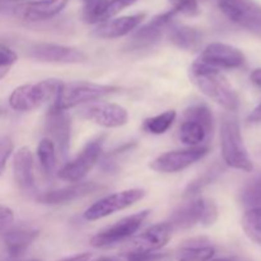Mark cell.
<instances>
[{
  "mask_svg": "<svg viewBox=\"0 0 261 261\" xmlns=\"http://www.w3.org/2000/svg\"><path fill=\"white\" fill-rule=\"evenodd\" d=\"M189 78L201 93L205 94L208 98L218 103L224 110L229 112L239 110V96L228 79L218 69L196 61L189 68Z\"/></svg>",
  "mask_w": 261,
  "mask_h": 261,
  "instance_id": "6da1fadb",
  "label": "cell"
},
{
  "mask_svg": "<svg viewBox=\"0 0 261 261\" xmlns=\"http://www.w3.org/2000/svg\"><path fill=\"white\" fill-rule=\"evenodd\" d=\"M214 119L211 109L204 103H194L184 111L177 138L184 145L200 147L213 137Z\"/></svg>",
  "mask_w": 261,
  "mask_h": 261,
  "instance_id": "7a4b0ae2",
  "label": "cell"
},
{
  "mask_svg": "<svg viewBox=\"0 0 261 261\" xmlns=\"http://www.w3.org/2000/svg\"><path fill=\"white\" fill-rule=\"evenodd\" d=\"M221 150L224 163L233 170L251 172L254 162L244 143L241 127L234 117L224 116L221 124Z\"/></svg>",
  "mask_w": 261,
  "mask_h": 261,
  "instance_id": "3957f363",
  "label": "cell"
},
{
  "mask_svg": "<svg viewBox=\"0 0 261 261\" xmlns=\"http://www.w3.org/2000/svg\"><path fill=\"white\" fill-rule=\"evenodd\" d=\"M119 91V87L110 86V84L92 83V82L87 81L61 83L53 106L66 111V110L79 106V105L98 101V99L110 96L112 93H116Z\"/></svg>",
  "mask_w": 261,
  "mask_h": 261,
  "instance_id": "277c9868",
  "label": "cell"
},
{
  "mask_svg": "<svg viewBox=\"0 0 261 261\" xmlns=\"http://www.w3.org/2000/svg\"><path fill=\"white\" fill-rule=\"evenodd\" d=\"M63 82L58 79H45L35 83L17 87L10 93L9 106L15 111L27 112L38 109L47 101H55Z\"/></svg>",
  "mask_w": 261,
  "mask_h": 261,
  "instance_id": "5b68a950",
  "label": "cell"
},
{
  "mask_svg": "<svg viewBox=\"0 0 261 261\" xmlns=\"http://www.w3.org/2000/svg\"><path fill=\"white\" fill-rule=\"evenodd\" d=\"M106 135H99L89 140L75 158L69 161L58 171V177L70 184L81 182L98 162L103 150Z\"/></svg>",
  "mask_w": 261,
  "mask_h": 261,
  "instance_id": "8992f818",
  "label": "cell"
},
{
  "mask_svg": "<svg viewBox=\"0 0 261 261\" xmlns=\"http://www.w3.org/2000/svg\"><path fill=\"white\" fill-rule=\"evenodd\" d=\"M149 214L150 211L145 209L139 213L132 214V216L120 219L115 224L94 234L91 239V245L96 249H109V247H114L116 245L127 241L139 231V228Z\"/></svg>",
  "mask_w": 261,
  "mask_h": 261,
  "instance_id": "52a82bcc",
  "label": "cell"
},
{
  "mask_svg": "<svg viewBox=\"0 0 261 261\" xmlns=\"http://www.w3.org/2000/svg\"><path fill=\"white\" fill-rule=\"evenodd\" d=\"M221 12L239 27L261 38V5L255 0H217Z\"/></svg>",
  "mask_w": 261,
  "mask_h": 261,
  "instance_id": "ba28073f",
  "label": "cell"
},
{
  "mask_svg": "<svg viewBox=\"0 0 261 261\" xmlns=\"http://www.w3.org/2000/svg\"><path fill=\"white\" fill-rule=\"evenodd\" d=\"M145 196V191L143 189H127L120 193L110 194L105 198L99 199L94 204H92L86 212L83 217L87 221H98V219L106 218L116 212H121L124 209L130 208L135 203L142 200Z\"/></svg>",
  "mask_w": 261,
  "mask_h": 261,
  "instance_id": "9c48e42d",
  "label": "cell"
},
{
  "mask_svg": "<svg viewBox=\"0 0 261 261\" xmlns=\"http://www.w3.org/2000/svg\"><path fill=\"white\" fill-rule=\"evenodd\" d=\"M209 153V147H189L185 149L170 150L150 162V170L160 173H177L185 168L190 167L199 160L205 157Z\"/></svg>",
  "mask_w": 261,
  "mask_h": 261,
  "instance_id": "30bf717a",
  "label": "cell"
},
{
  "mask_svg": "<svg viewBox=\"0 0 261 261\" xmlns=\"http://www.w3.org/2000/svg\"><path fill=\"white\" fill-rule=\"evenodd\" d=\"M176 15L177 14L175 13V10L171 9L168 12L161 13V14L153 17L150 22L135 31V33L132 36L126 45L127 50H145V48H149L153 45H155L161 40L163 33L167 32Z\"/></svg>",
  "mask_w": 261,
  "mask_h": 261,
  "instance_id": "8fae6325",
  "label": "cell"
},
{
  "mask_svg": "<svg viewBox=\"0 0 261 261\" xmlns=\"http://www.w3.org/2000/svg\"><path fill=\"white\" fill-rule=\"evenodd\" d=\"M199 63L214 69H239L246 63V56L240 48L223 42L209 43L203 48L198 59Z\"/></svg>",
  "mask_w": 261,
  "mask_h": 261,
  "instance_id": "7c38bea8",
  "label": "cell"
},
{
  "mask_svg": "<svg viewBox=\"0 0 261 261\" xmlns=\"http://www.w3.org/2000/svg\"><path fill=\"white\" fill-rule=\"evenodd\" d=\"M30 56L41 63L82 64L87 61V55L82 50L59 43H35L30 48Z\"/></svg>",
  "mask_w": 261,
  "mask_h": 261,
  "instance_id": "4fadbf2b",
  "label": "cell"
},
{
  "mask_svg": "<svg viewBox=\"0 0 261 261\" xmlns=\"http://www.w3.org/2000/svg\"><path fill=\"white\" fill-rule=\"evenodd\" d=\"M70 117L66 111L51 106L46 115L45 129L47 138L54 143L61 157H65L70 148Z\"/></svg>",
  "mask_w": 261,
  "mask_h": 261,
  "instance_id": "5bb4252c",
  "label": "cell"
},
{
  "mask_svg": "<svg viewBox=\"0 0 261 261\" xmlns=\"http://www.w3.org/2000/svg\"><path fill=\"white\" fill-rule=\"evenodd\" d=\"M82 116L107 129L124 126L129 121V112L116 103L91 105L82 110Z\"/></svg>",
  "mask_w": 261,
  "mask_h": 261,
  "instance_id": "9a60e30c",
  "label": "cell"
},
{
  "mask_svg": "<svg viewBox=\"0 0 261 261\" xmlns=\"http://www.w3.org/2000/svg\"><path fill=\"white\" fill-rule=\"evenodd\" d=\"M172 236V228L167 222L149 227L127 245L126 252H154L165 247Z\"/></svg>",
  "mask_w": 261,
  "mask_h": 261,
  "instance_id": "2e32d148",
  "label": "cell"
},
{
  "mask_svg": "<svg viewBox=\"0 0 261 261\" xmlns=\"http://www.w3.org/2000/svg\"><path fill=\"white\" fill-rule=\"evenodd\" d=\"M102 189H103V186L98 185L97 182H82L81 181V182L70 184L65 188L46 191V193L37 196V201L41 204H47V205L66 204L78 200V199L86 198V196L97 193Z\"/></svg>",
  "mask_w": 261,
  "mask_h": 261,
  "instance_id": "e0dca14e",
  "label": "cell"
},
{
  "mask_svg": "<svg viewBox=\"0 0 261 261\" xmlns=\"http://www.w3.org/2000/svg\"><path fill=\"white\" fill-rule=\"evenodd\" d=\"M33 155L27 147H22L14 153L13 158V175L17 188L25 195L36 193V180L33 172Z\"/></svg>",
  "mask_w": 261,
  "mask_h": 261,
  "instance_id": "ac0fdd59",
  "label": "cell"
},
{
  "mask_svg": "<svg viewBox=\"0 0 261 261\" xmlns=\"http://www.w3.org/2000/svg\"><path fill=\"white\" fill-rule=\"evenodd\" d=\"M69 0H37V2L19 3L13 14L30 22L46 20L58 15L66 7Z\"/></svg>",
  "mask_w": 261,
  "mask_h": 261,
  "instance_id": "d6986e66",
  "label": "cell"
},
{
  "mask_svg": "<svg viewBox=\"0 0 261 261\" xmlns=\"http://www.w3.org/2000/svg\"><path fill=\"white\" fill-rule=\"evenodd\" d=\"M144 19L145 13L111 18V19L99 23L96 30L93 31V35L98 38H103V40H114V38L122 37V36L129 35L133 31L137 30Z\"/></svg>",
  "mask_w": 261,
  "mask_h": 261,
  "instance_id": "ffe728a7",
  "label": "cell"
},
{
  "mask_svg": "<svg viewBox=\"0 0 261 261\" xmlns=\"http://www.w3.org/2000/svg\"><path fill=\"white\" fill-rule=\"evenodd\" d=\"M205 198H196L184 204L171 214L167 223L173 229H188L203 221L205 211Z\"/></svg>",
  "mask_w": 261,
  "mask_h": 261,
  "instance_id": "44dd1931",
  "label": "cell"
},
{
  "mask_svg": "<svg viewBox=\"0 0 261 261\" xmlns=\"http://www.w3.org/2000/svg\"><path fill=\"white\" fill-rule=\"evenodd\" d=\"M37 237V229L32 227L19 226L7 229L3 236V242L9 256L15 259V257L22 256Z\"/></svg>",
  "mask_w": 261,
  "mask_h": 261,
  "instance_id": "7402d4cb",
  "label": "cell"
},
{
  "mask_svg": "<svg viewBox=\"0 0 261 261\" xmlns=\"http://www.w3.org/2000/svg\"><path fill=\"white\" fill-rule=\"evenodd\" d=\"M167 33L171 42L181 50L199 51L203 45V33L190 25L172 23Z\"/></svg>",
  "mask_w": 261,
  "mask_h": 261,
  "instance_id": "603a6c76",
  "label": "cell"
},
{
  "mask_svg": "<svg viewBox=\"0 0 261 261\" xmlns=\"http://www.w3.org/2000/svg\"><path fill=\"white\" fill-rule=\"evenodd\" d=\"M216 250L201 241H191L184 245L177 252V261H209L214 257Z\"/></svg>",
  "mask_w": 261,
  "mask_h": 261,
  "instance_id": "cb8c5ba5",
  "label": "cell"
},
{
  "mask_svg": "<svg viewBox=\"0 0 261 261\" xmlns=\"http://www.w3.org/2000/svg\"><path fill=\"white\" fill-rule=\"evenodd\" d=\"M37 158L41 170L47 176H53L56 171V149L48 138H43L37 147Z\"/></svg>",
  "mask_w": 261,
  "mask_h": 261,
  "instance_id": "d4e9b609",
  "label": "cell"
},
{
  "mask_svg": "<svg viewBox=\"0 0 261 261\" xmlns=\"http://www.w3.org/2000/svg\"><path fill=\"white\" fill-rule=\"evenodd\" d=\"M176 111L173 110H168V111L162 112V114L157 115V116L148 117L143 122V130L149 134L154 135H162L166 132H168L171 126L173 125L176 120Z\"/></svg>",
  "mask_w": 261,
  "mask_h": 261,
  "instance_id": "484cf974",
  "label": "cell"
},
{
  "mask_svg": "<svg viewBox=\"0 0 261 261\" xmlns=\"http://www.w3.org/2000/svg\"><path fill=\"white\" fill-rule=\"evenodd\" d=\"M242 229L254 244L261 246V208H251L245 212Z\"/></svg>",
  "mask_w": 261,
  "mask_h": 261,
  "instance_id": "4316f807",
  "label": "cell"
},
{
  "mask_svg": "<svg viewBox=\"0 0 261 261\" xmlns=\"http://www.w3.org/2000/svg\"><path fill=\"white\" fill-rule=\"evenodd\" d=\"M240 200L246 208H261V175L245 184L240 193Z\"/></svg>",
  "mask_w": 261,
  "mask_h": 261,
  "instance_id": "83f0119b",
  "label": "cell"
},
{
  "mask_svg": "<svg viewBox=\"0 0 261 261\" xmlns=\"http://www.w3.org/2000/svg\"><path fill=\"white\" fill-rule=\"evenodd\" d=\"M222 171H223V168L221 167L219 163H216V165H213L212 167H209L208 170L204 171L203 175L198 176L195 180H193L189 184L188 188L185 189V194H184V195L194 196L198 193H200L205 186H208L209 184H212L214 180H217V177L221 175Z\"/></svg>",
  "mask_w": 261,
  "mask_h": 261,
  "instance_id": "f1b7e54d",
  "label": "cell"
},
{
  "mask_svg": "<svg viewBox=\"0 0 261 261\" xmlns=\"http://www.w3.org/2000/svg\"><path fill=\"white\" fill-rule=\"evenodd\" d=\"M17 53L4 43H0V81L9 73L12 66L17 63Z\"/></svg>",
  "mask_w": 261,
  "mask_h": 261,
  "instance_id": "f546056e",
  "label": "cell"
},
{
  "mask_svg": "<svg viewBox=\"0 0 261 261\" xmlns=\"http://www.w3.org/2000/svg\"><path fill=\"white\" fill-rule=\"evenodd\" d=\"M172 9L176 14H182L186 17H195L200 12L198 0H177Z\"/></svg>",
  "mask_w": 261,
  "mask_h": 261,
  "instance_id": "4dcf8cb0",
  "label": "cell"
},
{
  "mask_svg": "<svg viewBox=\"0 0 261 261\" xmlns=\"http://www.w3.org/2000/svg\"><path fill=\"white\" fill-rule=\"evenodd\" d=\"M13 149H14V143L9 137H3L0 139V176L3 175L7 166L8 160L12 155Z\"/></svg>",
  "mask_w": 261,
  "mask_h": 261,
  "instance_id": "1f68e13d",
  "label": "cell"
},
{
  "mask_svg": "<svg viewBox=\"0 0 261 261\" xmlns=\"http://www.w3.org/2000/svg\"><path fill=\"white\" fill-rule=\"evenodd\" d=\"M135 2H138V0H105V3H106V20L114 18L117 13L134 4Z\"/></svg>",
  "mask_w": 261,
  "mask_h": 261,
  "instance_id": "d6a6232c",
  "label": "cell"
},
{
  "mask_svg": "<svg viewBox=\"0 0 261 261\" xmlns=\"http://www.w3.org/2000/svg\"><path fill=\"white\" fill-rule=\"evenodd\" d=\"M218 219V208H217V204L214 203L211 199H206L205 200V211H204V217L201 224L204 227H211Z\"/></svg>",
  "mask_w": 261,
  "mask_h": 261,
  "instance_id": "836d02e7",
  "label": "cell"
},
{
  "mask_svg": "<svg viewBox=\"0 0 261 261\" xmlns=\"http://www.w3.org/2000/svg\"><path fill=\"white\" fill-rule=\"evenodd\" d=\"M167 254H154V252H126L127 261H166Z\"/></svg>",
  "mask_w": 261,
  "mask_h": 261,
  "instance_id": "e575fe53",
  "label": "cell"
},
{
  "mask_svg": "<svg viewBox=\"0 0 261 261\" xmlns=\"http://www.w3.org/2000/svg\"><path fill=\"white\" fill-rule=\"evenodd\" d=\"M13 219H14V214H13L12 209L0 205V232L7 229L12 224Z\"/></svg>",
  "mask_w": 261,
  "mask_h": 261,
  "instance_id": "d590c367",
  "label": "cell"
},
{
  "mask_svg": "<svg viewBox=\"0 0 261 261\" xmlns=\"http://www.w3.org/2000/svg\"><path fill=\"white\" fill-rule=\"evenodd\" d=\"M247 121L254 122V124H256V122H261V102L256 107H255L254 110H252L251 114L247 116Z\"/></svg>",
  "mask_w": 261,
  "mask_h": 261,
  "instance_id": "8d00e7d4",
  "label": "cell"
},
{
  "mask_svg": "<svg viewBox=\"0 0 261 261\" xmlns=\"http://www.w3.org/2000/svg\"><path fill=\"white\" fill-rule=\"evenodd\" d=\"M250 81H251V83L254 84L255 87L261 89V68L254 69V70L251 71V74H250Z\"/></svg>",
  "mask_w": 261,
  "mask_h": 261,
  "instance_id": "74e56055",
  "label": "cell"
},
{
  "mask_svg": "<svg viewBox=\"0 0 261 261\" xmlns=\"http://www.w3.org/2000/svg\"><path fill=\"white\" fill-rule=\"evenodd\" d=\"M92 255L89 252H82V254H76L74 256L65 257V259H61L59 261H89L91 260Z\"/></svg>",
  "mask_w": 261,
  "mask_h": 261,
  "instance_id": "f35d334b",
  "label": "cell"
},
{
  "mask_svg": "<svg viewBox=\"0 0 261 261\" xmlns=\"http://www.w3.org/2000/svg\"><path fill=\"white\" fill-rule=\"evenodd\" d=\"M209 261H239V260L231 259V257H219V259H212Z\"/></svg>",
  "mask_w": 261,
  "mask_h": 261,
  "instance_id": "ab89813d",
  "label": "cell"
},
{
  "mask_svg": "<svg viewBox=\"0 0 261 261\" xmlns=\"http://www.w3.org/2000/svg\"><path fill=\"white\" fill-rule=\"evenodd\" d=\"M93 261H119L116 259H114V257H107V256H103V257H99V259H96Z\"/></svg>",
  "mask_w": 261,
  "mask_h": 261,
  "instance_id": "60d3db41",
  "label": "cell"
},
{
  "mask_svg": "<svg viewBox=\"0 0 261 261\" xmlns=\"http://www.w3.org/2000/svg\"><path fill=\"white\" fill-rule=\"evenodd\" d=\"M168 2H170V3H172V4H175V3L177 2V0H168Z\"/></svg>",
  "mask_w": 261,
  "mask_h": 261,
  "instance_id": "b9f144b4",
  "label": "cell"
},
{
  "mask_svg": "<svg viewBox=\"0 0 261 261\" xmlns=\"http://www.w3.org/2000/svg\"><path fill=\"white\" fill-rule=\"evenodd\" d=\"M82 2H83V4H84V3H87V2H88V0H82Z\"/></svg>",
  "mask_w": 261,
  "mask_h": 261,
  "instance_id": "7bdbcfd3",
  "label": "cell"
}]
</instances>
